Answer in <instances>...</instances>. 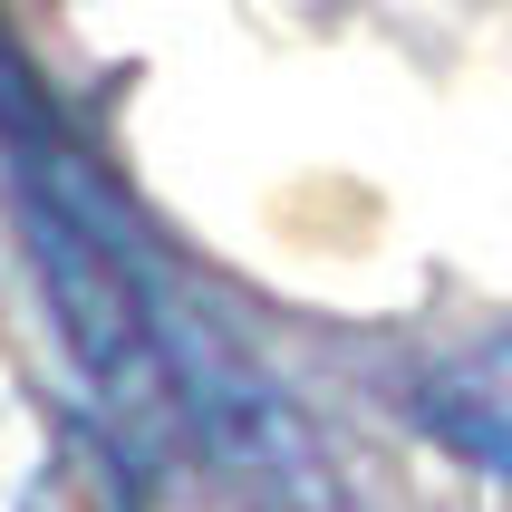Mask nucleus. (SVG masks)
<instances>
[{"label":"nucleus","instance_id":"nucleus-2","mask_svg":"<svg viewBox=\"0 0 512 512\" xmlns=\"http://www.w3.org/2000/svg\"><path fill=\"white\" fill-rule=\"evenodd\" d=\"M136 445L107 426V416H58L49 445H39V474H29L20 512H136Z\"/></svg>","mask_w":512,"mask_h":512},{"label":"nucleus","instance_id":"nucleus-1","mask_svg":"<svg viewBox=\"0 0 512 512\" xmlns=\"http://www.w3.org/2000/svg\"><path fill=\"white\" fill-rule=\"evenodd\" d=\"M416 426L445 455H464L474 474L512 484V339H484V348H464V358H445L416 387Z\"/></svg>","mask_w":512,"mask_h":512}]
</instances>
